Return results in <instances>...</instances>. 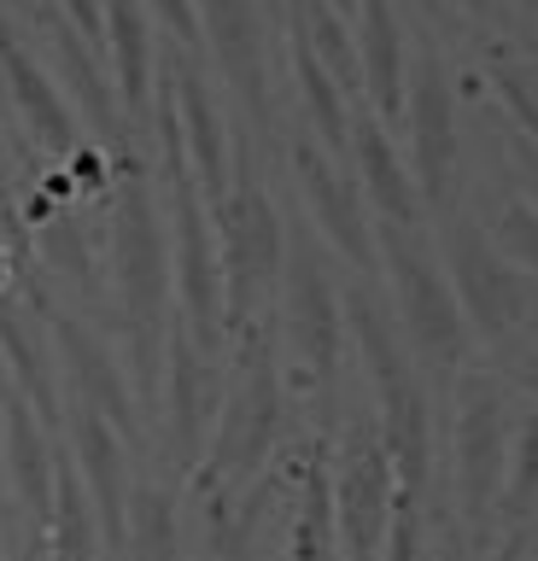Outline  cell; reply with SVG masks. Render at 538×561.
<instances>
[{
	"label": "cell",
	"mask_w": 538,
	"mask_h": 561,
	"mask_svg": "<svg viewBox=\"0 0 538 561\" xmlns=\"http://www.w3.org/2000/svg\"><path fill=\"white\" fill-rule=\"evenodd\" d=\"M275 445H282V375H275L270 340L252 333L247 357H240V375H234L229 392H222V410H217L211 445H205V462L194 473V497L205 508L211 538H217V526L229 520L234 491H247L257 473L270 468Z\"/></svg>",
	"instance_id": "1"
},
{
	"label": "cell",
	"mask_w": 538,
	"mask_h": 561,
	"mask_svg": "<svg viewBox=\"0 0 538 561\" xmlns=\"http://www.w3.org/2000/svg\"><path fill=\"white\" fill-rule=\"evenodd\" d=\"M345 328L369 363V386L380 398V438L392 450V468H398V491H427V468H433V410H427V392L415 380V368L398 345V333L387 322V310L375 305L369 287H352L345 298Z\"/></svg>",
	"instance_id": "2"
},
{
	"label": "cell",
	"mask_w": 538,
	"mask_h": 561,
	"mask_svg": "<svg viewBox=\"0 0 538 561\" xmlns=\"http://www.w3.org/2000/svg\"><path fill=\"white\" fill-rule=\"evenodd\" d=\"M380 263L392 275L398 293V316L410 328V345L422 351L433 368H457L468 357V316L457 305V287L439 270V257L415 240V228L387 222L380 228Z\"/></svg>",
	"instance_id": "3"
},
{
	"label": "cell",
	"mask_w": 538,
	"mask_h": 561,
	"mask_svg": "<svg viewBox=\"0 0 538 561\" xmlns=\"http://www.w3.org/2000/svg\"><path fill=\"white\" fill-rule=\"evenodd\" d=\"M392 503H398V468L380 438L375 415H357L340 438L334 456V520L345 561H380L392 533Z\"/></svg>",
	"instance_id": "4"
},
{
	"label": "cell",
	"mask_w": 538,
	"mask_h": 561,
	"mask_svg": "<svg viewBox=\"0 0 538 561\" xmlns=\"http://www.w3.org/2000/svg\"><path fill=\"white\" fill-rule=\"evenodd\" d=\"M450 445H457V497L462 526L492 520L503 497V473H510V410H503V386L485 375H462L457 386V421H450Z\"/></svg>",
	"instance_id": "5"
},
{
	"label": "cell",
	"mask_w": 538,
	"mask_h": 561,
	"mask_svg": "<svg viewBox=\"0 0 538 561\" xmlns=\"http://www.w3.org/2000/svg\"><path fill=\"white\" fill-rule=\"evenodd\" d=\"M222 222V257H229V275H222V293H229V328H252L257 305L275 293L282 280V217H275L270 193L257 182H240L229 199L217 205Z\"/></svg>",
	"instance_id": "6"
},
{
	"label": "cell",
	"mask_w": 538,
	"mask_h": 561,
	"mask_svg": "<svg viewBox=\"0 0 538 561\" xmlns=\"http://www.w3.org/2000/svg\"><path fill=\"white\" fill-rule=\"evenodd\" d=\"M445 275H450V287H457V305H462L468 322H474L480 340L497 345L527 322V310H533L527 280L515 275L510 252H503L480 222L457 217L445 228Z\"/></svg>",
	"instance_id": "7"
},
{
	"label": "cell",
	"mask_w": 538,
	"mask_h": 561,
	"mask_svg": "<svg viewBox=\"0 0 538 561\" xmlns=\"http://www.w3.org/2000/svg\"><path fill=\"white\" fill-rule=\"evenodd\" d=\"M287 345L299 357V386L334 392L340 380V345H345V310L322 270V252L310 234H293L287 245Z\"/></svg>",
	"instance_id": "8"
},
{
	"label": "cell",
	"mask_w": 538,
	"mask_h": 561,
	"mask_svg": "<svg viewBox=\"0 0 538 561\" xmlns=\"http://www.w3.org/2000/svg\"><path fill=\"white\" fill-rule=\"evenodd\" d=\"M112 263H117V298L129 310V328H159L164 316V280H170V245L159 205L141 182V170L124 164L117 182V222H112Z\"/></svg>",
	"instance_id": "9"
},
{
	"label": "cell",
	"mask_w": 538,
	"mask_h": 561,
	"mask_svg": "<svg viewBox=\"0 0 538 561\" xmlns=\"http://www.w3.org/2000/svg\"><path fill=\"white\" fill-rule=\"evenodd\" d=\"M217 410H222V386H217L211 351H199L194 333L176 328L164 345V450L182 473L205 462Z\"/></svg>",
	"instance_id": "10"
},
{
	"label": "cell",
	"mask_w": 538,
	"mask_h": 561,
	"mask_svg": "<svg viewBox=\"0 0 538 561\" xmlns=\"http://www.w3.org/2000/svg\"><path fill=\"white\" fill-rule=\"evenodd\" d=\"M293 175H299V193L310 205V217H317V228L328 234V245L334 252H345V263L352 270L369 275L380 245H375V228H369V205H363V187L345 175L334 158H328V147L317 135H299L293 140Z\"/></svg>",
	"instance_id": "11"
},
{
	"label": "cell",
	"mask_w": 538,
	"mask_h": 561,
	"mask_svg": "<svg viewBox=\"0 0 538 561\" xmlns=\"http://www.w3.org/2000/svg\"><path fill=\"white\" fill-rule=\"evenodd\" d=\"M410 152H415V182H422V205H450L457 187V112H450V77L439 47L422 42L410 77Z\"/></svg>",
	"instance_id": "12"
},
{
	"label": "cell",
	"mask_w": 538,
	"mask_h": 561,
	"mask_svg": "<svg viewBox=\"0 0 538 561\" xmlns=\"http://www.w3.org/2000/svg\"><path fill=\"white\" fill-rule=\"evenodd\" d=\"M0 462H7V491L19 503V515L30 520V533H47L54 520V480H59V456L47 445V421L36 415L12 375L0 380Z\"/></svg>",
	"instance_id": "13"
},
{
	"label": "cell",
	"mask_w": 538,
	"mask_h": 561,
	"mask_svg": "<svg viewBox=\"0 0 538 561\" xmlns=\"http://www.w3.org/2000/svg\"><path fill=\"white\" fill-rule=\"evenodd\" d=\"M65 438H71V462L82 473V485H89L94 515H100V526H106V543L117 556L124 550V520H129V485H135L124 433H117L94 403L71 398V410H65Z\"/></svg>",
	"instance_id": "14"
},
{
	"label": "cell",
	"mask_w": 538,
	"mask_h": 561,
	"mask_svg": "<svg viewBox=\"0 0 538 561\" xmlns=\"http://www.w3.org/2000/svg\"><path fill=\"white\" fill-rule=\"evenodd\" d=\"M54 351H59V375H65V386H71V398L94 403V410L135 445V438H141V403H135L124 368H117V357H112V345L82 328L77 316H54Z\"/></svg>",
	"instance_id": "15"
},
{
	"label": "cell",
	"mask_w": 538,
	"mask_h": 561,
	"mask_svg": "<svg viewBox=\"0 0 538 561\" xmlns=\"http://www.w3.org/2000/svg\"><path fill=\"white\" fill-rule=\"evenodd\" d=\"M0 82H7L12 105H19V117L30 123V135L42 140L54 158H71L82 140H77V117H71V100H65L59 77H47L42 59L30 53L12 24H0Z\"/></svg>",
	"instance_id": "16"
},
{
	"label": "cell",
	"mask_w": 538,
	"mask_h": 561,
	"mask_svg": "<svg viewBox=\"0 0 538 561\" xmlns=\"http://www.w3.org/2000/svg\"><path fill=\"white\" fill-rule=\"evenodd\" d=\"M0 357H7L12 386L36 403V415L47 421V433H65V392H59V351L54 328H42L30 310H0Z\"/></svg>",
	"instance_id": "17"
},
{
	"label": "cell",
	"mask_w": 538,
	"mask_h": 561,
	"mask_svg": "<svg viewBox=\"0 0 538 561\" xmlns=\"http://www.w3.org/2000/svg\"><path fill=\"white\" fill-rule=\"evenodd\" d=\"M170 88H176V105H182V135H187L194 175H199L205 199L222 205L229 199V135H222L217 100H211V88H205V77L187 59L170 65Z\"/></svg>",
	"instance_id": "18"
},
{
	"label": "cell",
	"mask_w": 538,
	"mask_h": 561,
	"mask_svg": "<svg viewBox=\"0 0 538 561\" xmlns=\"http://www.w3.org/2000/svg\"><path fill=\"white\" fill-rule=\"evenodd\" d=\"M199 24L211 35L217 65L234 82V94L252 105V117H264V35H257V7L252 0H199Z\"/></svg>",
	"instance_id": "19"
},
{
	"label": "cell",
	"mask_w": 538,
	"mask_h": 561,
	"mask_svg": "<svg viewBox=\"0 0 538 561\" xmlns=\"http://www.w3.org/2000/svg\"><path fill=\"white\" fill-rule=\"evenodd\" d=\"M357 65L375 112L380 117L404 112V35H398L392 0H357Z\"/></svg>",
	"instance_id": "20"
},
{
	"label": "cell",
	"mask_w": 538,
	"mask_h": 561,
	"mask_svg": "<svg viewBox=\"0 0 538 561\" xmlns=\"http://www.w3.org/2000/svg\"><path fill=\"white\" fill-rule=\"evenodd\" d=\"M42 24H47V35H54L59 88L82 105V117H89L100 135L117 140V105H112V88H106V77H100V65H94V42H89V35H82L65 12H54V7L42 12Z\"/></svg>",
	"instance_id": "21"
},
{
	"label": "cell",
	"mask_w": 538,
	"mask_h": 561,
	"mask_svg": "<svg viewBox=\"0 0 538 561\" xmlns=\"http://www.w3.org/2000/svg\"><path fill=\"white\" fill-rule=\"evenodd\" d=\"M352 158H357V182H363V199H375V210L387 222H404L415 228L422 222V193H415L410 170L398 164L392 140L380 123H357L352 129Z\"/></svg>",
	"instance_id": "22"
},
{
	"label": "cell",
	"mask_w": 538,
	"mask_h": 561,
	"mask_svg": "<svg viewBox=\"0 0 538 561\" xmlns=\"http://www.w3.org/2000/svg\"><path fill=\"white\" fill-rule=\"evenodd\" d=\"M187 526H182V497L159 480L129 485V520H124V550L117 561H182Z\"/></svg>",
	"instance_id": "23"
},
{
	"label": "cell",
	"mask_w": 538,
	"mask_h": 561,
	"mask_svg": "<svg viewBox=\"0 0 538 561\" xmlns=\"http://www.w3.org/2000/svg\"><path fill=\"white\" fill-rule=\"evenodd\" d=\"M340 550V520H334V473L328 456L310 450L299 468V497H293V526H287V561H334Z\"/></svg>",
	"instance_id": "24"
},
{
	"label": "cell",
	"mask_w": 538,
	"mask_h": 561,
	"mask_svg": "<svg viewBox=\"0 0 538 561\" xmlns=\"http://www.w3.org/2000/svg\"><path fill=\"white\" fill-rule=\"evenodd\" d=\"M106 42H112V70L117 94L129 112H141L152 94V30H147V0H106Z\"/></svg>",
	"instance_id": "25"
},
{
	"label": "cell",
	"mask_w": 538,
	"mask_h": 561,
	"mask_svg": "<svg viewBox=\"0 0 538 561\" xmlns=\"http://www.w3.org/2000/svg\"><path fill=\"white\" fill-rule=\"evenodd\" d=\"M293 77H299V94H305V112H310V129L328 152H345L352 147V117H345V88L334 82V70L317 59V47L305 42V30L293 24Z\"/></svg>",
	"instance_id": "26"
},
{
	"label": "cell",
	"mask_w": 538,
	"mask_h": 561,
	"mask_svg": "<svg viewBox=\"0 0 538 561\" xmlns=\"http://www.w3.org/2000/svg\"><path fill=\"white\" fill-rule=\"evenodd\" d=\"M503 515L515 526L538 515V415H527L515 427V450H510V473H503Z\"/></svg>",
	"instance_id": "27"
},
{
	"label": "cell",
	"mask_w": 538,
	"mask_h": 561,
	"mask_svg": "<svg viewBox=\"0 0 538 561\" xmlns=\"http://www.w3.org/2000/svg\"><path fill=\"white\" fill-rule=\"evenodd\" d=\"M36 234H42V252H47V263H54V270H65V275L77 280V287H94V257H89V240L77 234V222L65 217L59 205L36 217Z\"/></svg>",
	"instance_id": "28"
},
{
	"label": "cell",
	"mask_w": 538,
	"mask_h": 561,
	"mask_svg": "<svg viewBox=\"0 0 538 561\" xmlns=\"http://www.w3.org/2000/svg\"><path fill=\"white\" fill-rule=\"evenodd\" d=\"M503 252H510V263L515 270H527V275H538V210L527 205V199H515L510 210L497 217V234H492Z\"/></svg>",
	"instance_id": "29"
},
{
	"label": "cell",
	"mask_w": 538,
	"mask_h": 561,
	"mask_svg": "<svg viewBox=\"0 0 538 561\" xmlns=\"http://www.w3.org/2000/svg\"><path fill=\"white\" fill-rule=\"evenodd\" d=\"M380 561H422V497H415V491H398L387 556H380Z\"/></svg>",
	"instance_id": "30"
},
{
	"label": "cell",
	"mask_w": 538,
	"mask_h": 561,
	"mask_svg": "<svg viewBox=\"0 0 538 561\" xmlns=\"http://www.w3.org/2000/svg\"><path fill=\"white\" fill-rule=\"evenodd\" d=\"M147 7L159 12V24H164L170 35H176L182 47H194L199 35H205V24H199V7H194V0H147Z\"/></svg>",
	"instance_id": "31"
},
{
	"label": "cell",
	"mask_w": 538,
	"mask_h": 561,
	"mask_svg": "<svg viewBox=\"0 0 538 561\" xmlns=\"http://www.w3.org/2000/svg\"><path fill=\"white\" fill-rule=\"evenodd\" d=\"M510 158H515L520 187H527V205L538 210V140L533 135H510Z\"/></svg>",
	"instance_id": "32"
},
{
	"label": "cell",
	"mask_w": 538,
	"mask_h": 561,
	"mask_svg": "<svg viewBox=\"0 0 538 561\" xmlns=\"http://www.w3.org/2000/svg\"><path fill=\"white\" fill-rule=\"evenodd\" d=\"M59 12H71V24L89 35V42L106 35V7H100V0H59Z\"/></svg>",
	"instance_id": "33"
},
{
	"label": "cell",
	"mask_w": 538,
	"mask_h": 561,
	"mask_svg": "<svg viewBox=\"0 0 538 561\" xmlns=\"http://www.w3.org/2000/svg\"><path fill=\"white\" fill-rule=\"evenodd\" d=\"M510 375H515V386H520V392H533V398H538V351H520Z\"/></svg>",
	"instance_id": "34"
},
{
	"label": "cell",
	"mask_w": 538,
	"mask_h": 561,
	"mask_svg": "<svg viewBox=\"0 0 538 561\" xmlns=\"http://www.w3.org/2000/svg\"><path fill=\"white\" fill-rule=\"evenodd\" d=\"M485 561H527V526H515V533L503 538V543H497V550L485 556Z\"/></svg>",
	"instance_id": "35"
},
{
	"label": "cell",
	"mask_w": 538,
	"mask_h": 561,
	"mask_svg": "<svg viewBox=\"0 0 538 561\" xmlns=\"http://www.w3.org/2000/svg\"><path fill=\"white\" fill-rule=\"evenodd\" d=\"M433 561H468V556H462V533H457V526H445V538H439V550H433Z\"/></svg>",
	"instance_id": "36"
},
{
	"label": "cell",
	"mask_w": 538,
	"mask_h": 561,
	"mask_svg": "<svg viewBox=\"0 0 538 561\" xmlns=\"http://www.w3.org/2000/svg\"><path fill=\"white\" fill-rule=\"evenodd\" d=\"M12 503V491H7V462H0V508Z\"/></svg>",
	"instance_id": "37"
},
{
	"label": "cell",
	"mask_w": 538,
	"mask_h": 561,
	"mask_svg": "<svg viewBox=\"0 0 538 561\" xmlns=\"http://www.w3.org/2000/svg\"><path fill=\"white\" fill-rule=\"evenodd\" d=\"M328 7H334V12H345V18H352V12H357V0H328Z\"/></svg>",
	"instance_id": "38"
},
{
	"label": "cell",
	"mask_w": 538,
	"mask_h": 561,
	"mask_svg": "<svg viewBox=\"0 0 538 561\" xmlns=\"http://www.w3.org/2000/svg\"><path fill=\"white\" fill-rule=\"evenodd\" d=\"M0 187H7V140H0Z\"/></svg>",
	"instance_id": "39"
},
{
	"label": "cell",
	"mask_w": 538,
	"mask_h": 561,
	"mask_svg": "<svg viewBox=\"0 0 538 561\" xmlns=\"http://www.w3.org/2000/svg\"><path fill=\"white\" fill-rule=\"evenodd\" d=\"M0 287H7V252H0Z\"/></svg>",
	"instance_id": "40"
},
{
	"label": "cell",
	"mask_w": 538,
	"mask_h": 561,
	"mask_svg": "<svg viewBox=\"0 0 538 561\" xmlns=\"http://www.w3.org/2000/svg\"><path fill=\"white\" fill-rule=\"evenodd\" d=\"M0 561H7V538H0Z\"/></svg>",
	"instance_id": "41"
},
{
	"label": "cell",
	"mask_w": 538,
	"mask_h": 561,
	"mask_svg": "<svg viewBox=\"0 0 538 561\" xmlns=\"http://www.w3.org/2000/svg\"><path fill=\"white\" fill-rule=\"evenodd\" d=\"M36 561H59V556H36Z\"/></svg>",
	"instance_id": "42"
},
{
	"label": "cell",
	"mask_w": 538,
	"mask_h": 561,
	"mask_svg": "<svg viewBox=\"0 0 538 561\" xmlns=\"http://www.w3.org/2000/svg\"><path fill=\"white\" fill-rule=\"evenodd\" d=\"M264 7H282V0H264Z\"/></svg>",
	"instance_id": "43"
}]
</instances>
